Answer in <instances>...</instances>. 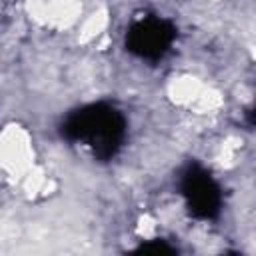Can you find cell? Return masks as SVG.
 Here are the masks:
<instances>
[{
  "label": "cell",
  "instance_id": "6da1fadb",
  "mask_svg": "<svg viewBox=\"0 0 256 256\" xmlns=\"http://www.w3.org/2000/svg\"><path fill=\"white\" fill-rule=\"evenodd\" d=\"M62 132L68 140L88 146L96 156L110 158L122 146L126 136V120L108 104H90L70 114Z\"/></svg>",
  "mask_w": 256,
  "mask_h": 256
},
{
  "label": "cell",
  "instance_id": "7a4b0ae2",
  "mask_svg": "<svg viewBox=\"0 0 256 256\" xmlns=\"http://www.w3.org/2000/svg\"><path fill=\"white\" fill-rule=\"evenodd\" d=\"M174 38H176V30L168 20L148 16L138 20L130 28L126 36V46L132 54L140 58L158 60L170 50V46L174 44Z\"/></svg>",
  "mask_w": 256,
  "mask_h": 256
},
{
  "label": "cell",
  "instance_id": "277c9868",
  "mask_svg": "<svg viewBox=\"0 0 256 256\" xmlns=\"http://www.w3.org/2000/svg\"><path fill=\"white\" fill-rule=\"evenodd\" d=\"M250 120H252V122H254V124H256V106H254V110H252V112H250Z\"/></svg>",
  "mask_w": 256,
  "mask_h": 256
},
{
  "label": "cell",
  "instance_id": "3957f363",
  "mask_svg": "<svg viewBox=\"0 0 256 256\" xmlns=\"http://www.w3.org/2000/svg\"><path fill=\"white\" fill-rule=\"evenodd\" d=\"M182 196L192 216L210 220L218 216L222 206V192L216 180L200 166H192L182 178Z\"/></svg>",
  "mask_w": 256,
  "mask_h": 256
}]
</instances>
